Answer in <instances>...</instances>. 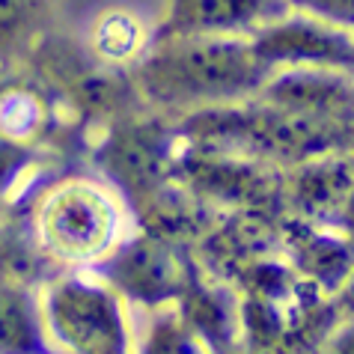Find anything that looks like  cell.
<instances>
[{"mask_svg": "<svg viewBox=\"0 0 354 354\" xmlns=\"http://www.w3.org/2000/svg\"><path fill=\"white\" fill-rule=\"evenodd\" d=\"M262 63L271 68H330L354 75V27L330 18L286 9L250 33Z\"/></svg>", "mask_w": 354, "mask_h": 354, "instance_id": "5", "label": "cell"}, {"mask_svg": "<svg viewBox=\"0 0 354 354\" xmlns=\"http://www.w3.org/2000/svg\"><path fill=\"white\" fill-rule=\"evenodd\" d=\"M0 214H3V209H0Z\"/></svg>", "mask_w": 354, "mask_h": 354, "instance_id": "16", "label": "cell"}, {"mask_svg": "<svg viewBox=\"0 0 354 354\" xmlns=\"http://www.w3.org/2000/svg\"><path fill=\"white\" fill-rule=\"evenodd\" d=\"M268 75L250 36H161L129 81L137 102L185 120L250 102Z\"/></svg>", "mask_w": 354, "mask_h": 354, "instance_id": "2", "label": "cell"}, {"mask_svg": "<svg viewBox=\"0 0 354 354\" xmlns=\"http://www.w3.org/2000/svg\"><path fill=\"white\" fill-rule=\"evenodd\" d=\"M21 223L51 271H102L140 230L129 196L98 170L42 176Z\"/></svg>", "mask_w": 354, "mask_h": 354, "instance_id": "1", "label": "cell"}, {"mask_svg": "<svg viewBox=\"0 0 354 354\" xmlns=\"http://www.w3.org/2000/svg\"><path fill=\"white\" fill-rule=\"evenodd\" d=\"M39 149L36 146H24L15 140L0 137V209L15 205L18 196H27V191L42 179L39 176Z\"/></svg>", "mask_w": 354, "mask_h": 354, "instance_id": "12", "label": "cell"}, {"mask_svg": "<svg viewBox=\"0 0 354 354\" xmlns=\"http://www.w3.org/2000/svg\"><path fill=\"white\" fill-rule=\"evenodd\" d=\"M286 9V0H167L164 36H250Z\"/></svg>", "mask_w": 354, "mask_h": 354, "instance_id": "7", "label": "cell"}, {"mask_svg": "<svg viewBox=\"0 0 354 354\" xmlns=\"http://www.w3.org/2000/svg\"><path fill=\"white\" fill-rule=\"evenodd\" d=\"M292 9H304V12L330 18V21H342L354 27V0H286Z\"/></svg>", "mask_w": 354, "mask_h": 354, "instance_id": "14", "label": "cell"}, {"mask_svg": "<svg viewBox=\"0 0 354 354\" xmlns=\"http://www.w3.org/2000/svg\"><path fill=\"white\" fill-rule=\"evenodd\" d=\"M48 354H134V307L98 271H51L36 283Z\"/></svg>", "mask_w": 354, "mask_h": 354, "instance_id": "3", "label": "cell"}, {"mask_svg": "<svg viewBox=\"0 0 354 354\" xmlns=\"http://www.w3.org/2000/svg\"><path fill=\"white\" fill-rule=\"evenodd\" d=\"M304 354H354V319H342L328 328Z\"/></svg>", "mask_w": 354, "mask_h": 354, "instance_id": "13", "label": "cell"}, {"mask_svg": "<svg viewBox=\"0 0 354 354\" xmlns=\"http://www.w3.org/2000/svg\"><path fill=\"white\" fill-rule=\"evenodd\" d=\"M134 354H221L179 301L134 307Z\"/></svg>", "mask_w": 354, "mask_h": 354, "instance_id": "8", "label": "cell"}, {"mask_svg": "<svg viewBox=\"0 0 354 354\" xmlns=\"http://www.w3.org/2000/svg\"><path fill=\"white\" fill-rule=\"evenodd\" d=\"M337 307H339V313H346L342 319H354V262H351L348 274H346V277H342V283H339Z\"/></svg>", "mask_w": 354, "mask_h": 354, "instance_id": "15", "label": "cell"}, {"mask_svg": "<svg viewBox=\"0 0 354 354\" xmlns=\"http://www.w3.org/2000/svg\"><path fill=\"white\" fill-rule=\"evenodd\" d=\"M98 274L111 280L129 298L131 307L179 301V289L185 286V265L173 244L143 230H137Z\"/></svg>", "mask_w": 354, "mask_h": 354, "instance_id": "6", "label": "cell"}, {"mask_svg": "<svg viewBox=\"0 0 354 354\" xmlns=\"http://www.w3.org/2000/svg\"><path fill=\"white\" fill-rule=\"evenodd\" d=\"M60 0H0V68H21L57 27Z\"/></svg>", "mask_w": 354, "mask_h": 354, "instance_id": "9", "label": "cell"}, {"mask_svg": "<svg viewBox=\"0 0 354 354\" xmlns=\"http://www.w3.org/2000/svg\"><path fill=\"white\" fill-rule=\"evenodd\" d=\"M167 0H60L57 27L95 68L129 77L164 36Z\"/></svg>", "mask_w": 354, "mask_h": 354, "instance_id": "4", "label": "cell"}, {"mask_svg": "<svg viewBox=\"0 0 354 354\" xmlns=\"http://www.w3.org/2000/svg\"><path fill=\"white\" fill-rule=\"evenodd\" d=\"M3 77V68H0ZM51 98L36 84L21 77H3L0 81V137L24 146H42L51 129Z\"/></svg>", "mask_w": 354, "mask_h": 354, "instance_id": "10", "label": "cell"}, {"mask_svg": "<svg viewBox=\"0 0 354 354\" xmlns=\"http://www.w3.org/2000/svg\"><path fill=\"white\" fill-rule=\"evenodd\" d=\"M0 354H48L39 322L36 283L0 271Z\"/></svg>", "mask_w": 354, "mask_h": 354, "instance_id": "11", "label": "cell"}]
</instances>
